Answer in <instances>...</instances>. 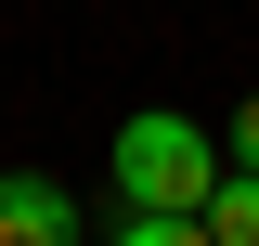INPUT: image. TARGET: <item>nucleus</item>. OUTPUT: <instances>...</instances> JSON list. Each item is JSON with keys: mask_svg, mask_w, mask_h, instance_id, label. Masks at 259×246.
Segmentation results:
<instances>
[{"mask_svg": "<svg viewBox=\"0 0 259 246\" xmlns=\"http://www.w3.org/2000/svg\"><path fill=\"white\" fill-rule=\"evenodd\" d=\"M221 169H233V155L207 143L194 117H168V104H143V117L117 130V194H130V220H207Z\"/></svg>", "mask_w": 259, "mask_h": 246, "instance_id": "1", "label": "nucleus"}, {"mask_svg": "<svg viewBox=\"0 0 259 246\" xmlns=\"http://www.w3.org/2000/svg\"><path fill=\"white\" fill-rule=\"evenodd\" d=\"M0 246H78V208H65V182L13 169V182H0Z\"/></svg>", "mask_w": 259, "mask_h": 246, "instance_id": "2", "label": "nucleus"}, {"mask_svg": "<svg viewBox=\"0 0 259 246\" xmlns=\"http://www.w3.org/2000/svg\"><path fill=\"white\" fill-rule=\"evenodd\" d=\"M207 246H259V169H221V194H207Z\"/></svg>", "mask_w": 259, "mask_h": 246, "instance_id": "3", "label": "nucleus"}, {"mask_svg": "<svg viewBox=\"0 0 259 246\" xmlns=\"http://www.w3.org/2000/svg\"><path fill=\"white\" fill-rule=\"evenodd\" d=\"M117 246H207V220H117Z\"/></svg>", "mask_w": 259, "mask_h": 246, "instance_id": "4", "label": "nucleus"}, {"mask_svg": "<svg viewBox=\"0 0 259 246\" xmlns=\"http://www.w3.org/2000/svg\"><path fill=\"white\" fill-rule=\"evenodd\" d=\"M233 169H259V104H246V117H233Z\"/></svg>", "mask_w": 259, "mask_h": 246, "instance_id": "5", "label": "nucleus"}]
</instances>
